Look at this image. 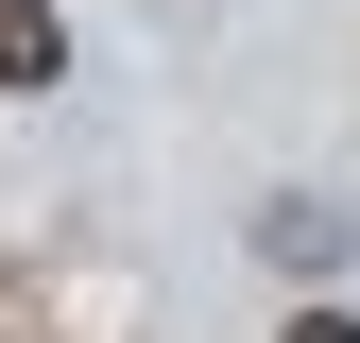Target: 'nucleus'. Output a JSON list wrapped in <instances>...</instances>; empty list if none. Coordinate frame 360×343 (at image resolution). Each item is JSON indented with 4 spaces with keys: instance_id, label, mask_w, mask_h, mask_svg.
<instances>
[{
    "instance_id": "nucleus-1",
    "label": "nucleus",
    "mask_w": 360,
    "mask_h": 343,
    "mask_svg": "<svg viewBox=\"0 0 360 343\" xmlns=\"http://www.w3.org/2000/svg\"><path fill=\"white\" fill-rule=\"evenodd\" d=\"M69 69V18H52V0H0V86H52Z\"/></svg>"
},
{
    "instance_id": "nucleus-2",
    "label": "nucleus",
    "mask_w": 360,
    "mask_h": 343,
    "mask_svg": "<svg viewBox=\"0 0 360 343\" xmlns=\"http://www.w3.org/2000/svg\"><path fill=\"white\" fill-rule=\"evenodd\" d=\"M257 240H275L292 275H326V257H343V224H326V206H257Z\"/></svg>"
},
{
    "instance_id": "nucleus-3",
    "label": "nucleus",
    "mask_w": 360,
    "mask_h": 343,
    "mask_svg": "<svg viewBox=\"0 0 360 343\" xmlns=\"http://www.w3.org/2000/svg\"><path fill=\"white\" fill-rule=\"evenodd\" d=\"M292 343H360V309H292Z\"/></svg>"
}]
</instances>
